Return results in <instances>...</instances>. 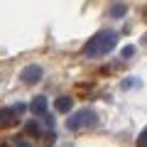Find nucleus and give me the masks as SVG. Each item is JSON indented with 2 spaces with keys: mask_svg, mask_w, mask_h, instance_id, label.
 <instances>
[{
  "mask_svg": "<svg viewBox=\"0 0 147 147\" xmlns=\"http://www.w3.org/2000/svg\"><path fill=\"white\" fill-rule=\"evenodd\" d=\"M115 44H118V34L113 30H103L84 44V54L86 57H105L108 52L115 49Z\"/></svg>",
  "mask_w": 147,
  "mask_h": 147,
  "instance_id": "1",
  "label": "nucleus"
},
{
  "mask_svg": "<svg viewBox=\"0 0 147 147\" xmlns=\"http://www.w3.org/2000/svg\"><path fill=\"white\" fill-rule=\"evenodd\" d=\"M98 125V113L91 108H81L76 110L71 118L66 120V127L71 132H79V130H88V127H96Z\"/></svg>",
  "mask_w": 147,
  "mask_h": 147,
  "instance_id": "2",
  "label": "nucleus"
},
{
  "mask_svg": "<svg viewBox=\"0 0 147 147\" xmlns=\"http://www.w3.org/2000/svg\"><path fill=\"white\" fill-rule=\"evenodd\" d=\"M42 76H44V71H42V66H37V64H30V66H25V69H22V74H20L22 84H27V86L39 84V79H42Z\"/></svg>",
  "mask_w": 147,
  "mask_h": 147,
  "instance_id": "3",
  "label": "nucleus"
},
{
  "mask_svg": "<svg viewBox=\"0 0 147 147\" xmlns=\"http://www.w3.org/2000/svg\"><path fill=\"white\" fill-rule=\"evenodd\" d=\"M17 123V110L15 108H0V127H10Z\"/></svg>",
  "mask_w": 147,
  "mask_h": 147,
  "instance_id": "4",
  "label": "nucleus"
},
{
  "mask_svg": "<svg viewBox=\"0 0 147 147\" xmlns=\"http://www.w3.org/2000/svg\"><path fill=\"white\" fill-rule=\"evenodd\" d=\"M30 110L34 113V115H44V113H47V98H44V96H37V98L30 103Z\"/></svg>",
  "mask_w": 147,
  "mask_h": 147,
  "instance_id": "5",
  "label": "nucleus"
},
{
  "mask_svg": "<svg viewBox=\"0 0 147 147\" xmlns=\"http://www.w3.org/2000/svg\"><path fill=\"white\" fill-rule=\"evenodd\" d=\"M54 108H57V113H69V110L74 108V100L69 98V96H59V98L54 100Z\"/></svg>",
  "mask_w": 147,
  "mask_h": 147,
  "instance_id": "6",
  "label": "nucleus"
},
{
  "mask_svg": "<svg viewBox=\"0 0 147 147\" xmlns=\"http://www.w3.org/2000/svg\"><path fill=\"white\" fill-rule=\"evenodd\" d=\"M125 12H127V5H125V3H118V5L110 7V17H123Z\"/></svg>",
  "mask_w": 147,
  "mask_h": 147,
  "instance_id": "7",
  "label": "nucleus"
},
{
  "mask_svg": "<svg viewBox=\"0 0 147 147\" xmlns=\"http://www.w3.org/2000/svg\"><path fill=\"white\" fill-rule=\"evenodd\" d=\"M25 132H27V135H39V123H37V120H30V123H27V125H25Z\"/></svg>",
  "mask_w": 147,
  "mask_h": 147,
  "instance_id": "8",
  "label": "nucleus"
},
{
  "mask_svg": "<svg viewBox=\"0 0 147 147\" xmlns=\"http://www.w3.org/2000/svg\"><path fill=\"white\" fill-rule=\"evenodd\" d=\"M137 147H147V127L140 132V137H137Z\"/></svg>",
  "mask_w": 147,
  "mask_h": 147,
  "instance_id": "9",
  "label": "nucleus"
},
{
  "mask_svg": "<svg viewBox=\"0 0 147 147\" xmlns=\"http://www.w3.org/2000/svg\"><path fill=\"white\" fill-rule=\"evenodd\" d=\"M120 54H123V59L132 57V54H135V47H130V44H127V47H123V49H120Z\"/></svg>",
  "mask_w": 147,
  "mask_h": 147,
  "instance_id": "10",
  "label": "nucleus"
},
{
  "mask_svg": "<svg viewBox=\"0 0 147 147\" xmlns=\"http://www.w3.org/2000/svg\"><path fill=\"white\" fill-rule=\"evenodd\" d=\"M42 118H44V123H47V125H49V127H54V118H52V115H47V113H44V115H42Z\"/></svg>",
  "mask_w": 147,
  "mask_h": 147,
  "instance_id": "11",
  "label": "nucleus"
},
{
  "mask_svg": "<svg viewBox=\"0 0 147 147\" xmlns=\"http://www.w3.org/2000/svg\"><path fill=\"white\" fill-rule=\"evenodd\" d=\"M17 147H32V145H30V142H25V140H22V142H20Z\"/></svg>",
  "mask_w": 147,
  "mask_h": 147,
  "instance_id": "12",
  "label": "nucleus"
},
{
  "mask_svg": "<svg viewBox=\"0 0 147 147\" xmlns=\"http://www.w3.org/2000/svg\"><path fill=\"white\" fill-rule=\"evenodd\" d=\"M0 147H10V145H0Z\"/></svg>",
  "mask_w": 147,
  "mask_h": 147,
  "instance_id": "13",
  "label": "nucleus"
},
{
  "mask_svg": "<svg viewBox=\"0 0 147 147\" xmlns=\"http://www.w3.org/2000/svg\"><path fill=\"white\" fill-rule=\"evenodd\" d=\"M145 42H147V34H145Z\"/></svg>",
  "mask_w": 147,
  "mask_h": 147,
  "instance_id": "14",
  "label": "nucleus"
}]
</instances>
